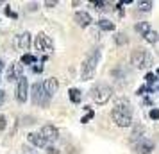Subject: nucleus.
Returning <instances> with one entry per match:
<instances>
[{
  "label": "nucleus",
  "mask_w": 159,
  "mask_h": 154,
  "mask_svg": "<svg viewBox=\"0 0 159 154\" xmlns=\"http://www.w3.org/2000/svg\"><path fill=\"white\" fill-rule=\"evenodd\" d=\"M157 73H159V70H157Z\"/></svg>",
  "instance_id": "nucleus-34"
},
{
  "label": "nucleus",
  "mask_w": 159,
  "mask_h": 154,
  "mask_svg": "<svg viewBox=\"0 0 159 154\" xmlns=\"http://www.w3.org/2000/svg\"><path fill=\"white\" fill-rule=\"evenodd\" d=\"M93 6H95V9H97V11H98V9H100V11H104V6H106V4H104V2H93Z\"/></svg>",
  "instance_id": "nucleus-25"
},
{
  "label": "nucleus",
  "mask_w": 159,
  "mask_h": 154,
  "mask_svg": "<svg viewBox=\"0 0 159 154\" xmlns=\"http://www.w3.org/2000/svg\"><path fill=\"white\" fill-rule=\"evenodd\" d=\"M34 47H36L38 50L41 52H50L52 50V40L47 34H43V32H39L36 36V41H34Z\"/></svg>",
  "instance_id": "nucleus-8"
},
{
  "label": "nucleus",
  "mask_w": 159,
  "mask_h": 154,
  "mask_svg": "<svg viewBox=\"0 0 159 154\" xmlns=\"http://www.w3.org/2000/svg\"><path fill=\"white\" fill-rule=\"evenodd\" d=\"M93 117H95V113L91 110H88V115H86V117H82V120H80V122H82V124H86V122H89Z\"/></svg>",
  "instance_id": "nucleus-23"
},
{
  "label": "nucleus",
  "mask_w": 159,
  "mask_h": 154,
  "mask_svg": "<svg viewBox=\"0 0 159 154\" xmlns=\"http://www.w3.org/2000/svg\"><path fill=\"white\" fill-rule=\"evenodd\" d=\"M27 140H29L34 147H39V149H43V147L48 145V142L41 136V133H29V134H27Z\"/></svg>",
  "instance_id": "nucleus-12"
},
{
  "label": "nucleus",
  "mask_w": 159,
  "mask_h": 154,
  "mask_svg": "<svg viewBox=\"0 0 159 154\" xmlns=\"http://www.w3.org/2000/svg\"><path fill=\"white\" fill-rule=\"evenodd\" d=\"M27 97H29V81L27 77H22L16 81V100L18 102H27Z\"/></svg>",
  "instance_id": "nucleus-6"
},
{
  "label": "nucleus",
  "mask_w": 159,
  "mask_h": 154,
  "mask_svg": "<svg viewBox=\"0 0 159 154\" xmlns=\"http://www.w3.org/2000/svg\"><path fill=\"white\" fill-rule=\"evenodd\" d=\"M41 136H43L48 143L50 142H54V140H57V136H59V131H57V127L56 125H52V124H47V125H43L41 127Z\"/></svg>",
  "instance_id": "nucleus-10"
},
{
  "label": "nucleus",
  "mask_w": 159,
  "mask_h": 154,
  "mask_svg": "<svg viewBox=\"0 0 159 154\" xmlns=\"http://www.w3.org/2000/svg\"><path fill=\"white\" fill-rule=\"evenodd\" d=\"M43 88L45 91L48 93V95H54V93H57V90H59V82L56 77H48V79H45L43 81Z\"/></svg>",
  "instance_id": "nucleus-13"
},
{
  "label": "nucleus",
  "mask_w": 159,
  "mask_h": 154,
  "mask_svg": "<svg viewBox=\"0 0 159 154\" xmlns=\"http://www.w3.org/2000/svg\"><path fill=\"white\" fill-rule=\"evenodd\" d=\"M138 9L143 13H150L152 11V2H138Z\"/></svg>",
  "instance_id": "nucleus-21"
},
{
  "label": "nucleus",
  "mask_w": 159,
  "mask_h": 154,
  "mask_svg": "<svg viewBox=\"0 0 159 154\" xmlns=\"http://www.w3.org/2000/svg\"><path fill=\"white\" fill-rule=\"evenodd\" d=\"M45 6H47V7H54V6H57V0H47Z\"/></svg>",
  "instance_id": "nucleus-27"
},
{
  "label": "nucleus",
  "mask_w": 159,
  "mask_h": 154,
  "mask_svg": "<svg viewBox=\"0 0 159 154\" xmlns=\"http://www.w3.org/2000/svg\"><path fill=\"white\" fill-rule=\"evenodd\" d=\"M32 72H34V73L43 72V65H36V66H32Z\"/></svg>",
  "instance_id": "nucleus-28"
},
{
  "label": "nucleus",
  "mask_w": 159,
  "mask_h": 154,
  "mask_svg": "<svg viewBox=\"0 0 159 154\" xmlns=\"http://www.w3.org/2000/svg\"><path fill=\"white\" fill-rule=\"evenodd\" d=\"M6 15L11 16V18H16V13H15V11H11L9 7H6Z\"/></svg>",
  "instance_id": "nucleus-29"
},
{
  "label": "nucleus",
  "mask_w": 159,
  "mask_h": 154,
  "mask_svg": "<svg viewBox=\"0 0 159 154\" xmlns=\"http://www.w3.org/2000/svg\"><path fill=\"white\" fill-rule=\"evenodd\" d=\"M23 77V65L22 63H13V65L7 68V75L6 79L7 81H18Z\"/></svg>",
  "instance_id": "nucleus-9"
},
{
  "label": "nucleus",
  "mask_w": 159,
  "mask_h": 154,
  "mask_svg": "<svg viewBox=\"0 0 159 154\" xmlns=\"http://www.w3.org/2000/svg\"><path fill=\"white\" fill-rule=\"evenodd\" d=\"M4 129H6V117L0 115V131H4Z\"/></svg>",
  "instance_id": "nucleus-26"
},
{
  "label": "nucleus",
  "mask_w": 159,
  "mask_h": 154,
  "mask_svg": "<svg viewBox=\"0 0 159 154\" xmlns=\"http://www.w3.org/2000/svg\"><path fill=\"white\" fill-rule=\"evenodd\" d=\"M22 154H34V152H32V151H30V149H25V151H23Z\"/></svg>",
  "instance_id": "nucleus-32"
},
{
  "label": "nucleus",
  "mask_w": 159,
  "mask_h": 154,
  "mask_svg": "<svg viewBox=\"0 0 159 154\" xmlns=\"http://www.w3.org/2000/svg\"><path fill=\"white\" fill-rule=\"evenodd\" d=\"M98 29L100 30H106V32H111V30H115V22H111V20H98Z\"/></svg>",
  "instance_id": "nucleus-16"
},
{
  "label": "nucleus",
  "mask_w": 159,
  "mask_h": 154,
  "mask_svg": "<svg viewBox=\"0 0 159 154\" xmlns=\"http://www.w3.org/2000/svg\"><path fill=\"white\" fill-rule=\"evenodd\" d=\"M30 43H32L30 32H22V34L18 36V47H20V50H29Z\"/></svg>",
  "instance_id": "nucleus-14"
},
{
  "label": "nucleus",
  "mask_w": 159,
  "mask_h": 154,
  "mask_svg": "<svg viewBox=\"0 0 159 154\" xmlns=\"http://www.w3.org/2000/svg\"><path fill=\"white\" fill-rule=\"evenodd\" d=\"M20 63H22V65H36V56H32V54H23Z\"/></svg>",
  "instance_id": "nucleus-19"
},
{
  "label": "nucleus",
  "mask_w": 159,
  "mask_h": 154,
  "mask_svg": "<svg viewBox=\"0 0 159 154\" xmlns=\"http://www.w3.org/2000/svg\"><path fill=\"white\" fill-rule=\"evenodd\" d=\"M134 29H136V32H138V34H141V36H145V34H147V32L150 30V23H148V22H138Z\"/></svg>",
  "instance_id": "nucleus-17"
},
{
  "label": "nucleus",
  "mask_w": 159,
  "mask_h": 154,
  "mask_svg": "<svg viewBox=\"0 0 159 154\" xmlns=\"http://www.w3.org/2000/svg\"><path fill=\"white\" fill-rule=\"evenodd\" d=\"M89 97H91V100L95 104H98V106H104V104H107L111 100V97H113V90L109 84L106 82H97L91 86L89 90Z\"/></svg>",
  "instance_id": "nucleus-3"
},
{
  "label": "nucleus",
  "mask_w": 159,
  "mask_h": 154,
  "mask_svg": "<svg viewBox=\"0 0 159 154\" xmlns=\"http://www.w3.org/2000/svg\"><path fill=\"white\" fill-rule=\"evenodd\" d=\"M132 149L136 154H150L154 151V143L147 138H139L136 142H132Z\"/></svg>",
  "instance_id": "nucleus-7"
},
{
  "label": "nucleus",
  "mask_w": 159,
  "mask_h": 154,
  "mask_svg": "<svg viewBox=\"0 0 159 154\" xmlns=\"http://www.w3.org/2000/svg\"><path fill=\"white\" fill-rule=\"evenodd\" d=\"M145 79H147V82H148V86L152 88V84L156 82V75H154L152 72H148V73H147V77H145Z\"/></svg>",
  "instance_id": "nucleus-22"
},
{
  "label": "nucleus",
  "mask_w": 159,
  "mask_h": 154,
  "mask_svg": "<svg viewBox=\"0 0 159 154\" xmlns=\"http://www.w3.org/2000/svg\"><path fill=\"white\" fill-rule=\"evenodd\" d=\"M98 61H100V50L98 49H93L86 56V59L82 61V65H80V79L82 81H89V79L95 77Z\"/></svg>",
  "instance_id": "nucleus-1"
},
{
  "label": "nucleus",
  "mask_w": 159,
  "mask_h": 154,
  "mask_svg": "<svg viewBox=\"0 0 159 154\" xmlns=\"http://www.w3.org/2000/svg\"><path fill=\"white\" fill-rule=\"evenodd\" d=\"M111 117L118 127H129L132 124V108L129 104H118L116 108H113Z\"/></svg>",
  "instance_id": "nucleus-2"
},
{
  "label": "nucleus",
  "mask_w": 159,
  "mask_h": 154,
  "mask_svg": "<svg viewBox=\"0 0 159 154\" xmlns=\"http://www.w3.org/2000/svg\"><path fill=\"white\" fill-rule=\"evenodd\" d=\"M130 63L136 68H148L152 65V58L145 49H134L130 54Z\"/></svg>",
  "instance_id": "nucleus-5"
},
{
  "label": "nucleus",
  "mask_w": 159,
  "mask_h": 154,
  "mask_svg": "<svg viewBox=\"0 0 159 154\" xmlns=\"http://www.w3.org/2000/svg\"><path fill=\"white\" fill-rule=\"evenodd\" d=\"M2 68H4V63H2V61H0V72H2Z\"/></svg>",
  "instance_id": "nucleus-33"
},
{
  "label": "nucleus",
  "mask_w": 159,
  "mask_h": 154,
  "mask_svg": "<svg viewBox=\"0 0 159 154\" xmlns=\"http://www.w3.org/2000/svg\"><path fill=\"white\" fill-rule=\"evenodd\" d=\"M4 100H6V93H4V91H2V90H0V106H2V104H4Z\"/></svg>",
  "instance_id": "nucleus-30"
},
{
  "label": "nucleus",
  "mask_w": 159,
  "mask_h": 154,
  "mask_svg": "<svg viewBox=\"0 0 159 154\" xmlns=\"http://www.w3.org/2000/svg\"><path fill=\"white\" fill-rule=\"evenodd\" d=\"M68 97H70V100L73 104H80V100H82V91L79 88H70L68 90Z\"/></svg>",
  "instance_id": "nucleus-15"
},
{
  "label": "nucleus",
  "mask_w": 159,
  "mask_h": 154,
  "mask_svg": "<svg viewBox=\"0 0 159 154\" xmlns=\"http://www.w3.org/2000/svg\"><path fill=\"white\" fill-rule=\"evenodd\" d=\"M148 115H150V118H154V120H159V110H152Z\"/></svg>",
  "instance_id": "nucleus-24"
},
{
  "label": "nucleus",
  "mask_w": 159,
  "mask_h": 154,
  "mask_svg": "<svg viewBox=\"0 0 159 154\" xmlns=\"http://www.w3.org/2000/svg\"><path fill=\"white\" fill-rule=\"evenodd\" d=\"M145 41H148V43H157V40H159V34L156 32L154 29H150L147 34H145Z\"/></svg>",
  "instance_id": "nucleus-18"
},
{
  "label": "nucleus",
  "mask_w": 159,
  "mask_h": 154,
  "mask_svg": "<svg viewBox=\"0 0 159 154\" xmlns=\"http://www.w3.org/2000/svg\"><path fill=\"white\" fill-rule=\"evenodd\" d=\"M73 20H75V22H77V25H79V27H82V29H84V27H88L89 23L93 22V20H91V15H89L88 11H77V13H75V16H73Z\"/></svg>",
  "instance_id": "nucleus-11"
},
{
  "label": "nucleus",
  "mask_w": 159,
  "mask_h": 154,
  "mask_svg": "<svg viewBox=\"0 0 159 154\" xmlns=\"http://www.w3.org/2000/svg\"><path fill=\"white\" fill-rule=\"evenodd\" d=\"M48 154H59L57 149H54V147H48Z\"/></svg>",
  "instance_id": "nucleus-31"
},
{
  "label": "nucleus",
  "mask_w": 159,
  "mask_h": 154,
  "mask_svg": "<svg viewBox=\"0 0 159 154\" xmlns=\"http://www.w3.org/2000/svg\"><path fill=\"white\" fill-rule=\"evenodd\" d=\"M115 41H116V45H127L129 43V38L125 36V32H118L115 36Z\"/></svg>",
  "instance_id": "nucleus-20"
},
{
  "label": "nucleus",
  "mask_w": 159,
  "mask_h": 154,
  "mask_svg": "<svg viewBox=\"0 0 159 154\" xmlns=\"http://www.w3.org/2000/svg\"><path fill=\"white\" fill-rule=\"evenodd\" d=\"M30 99L36 106H41V108H47L48 102H50V95L45 91L43 82H34L32 88H30Z\"/></svg>",
  "instance_id": "nucleus-4"
}]
</instances>
